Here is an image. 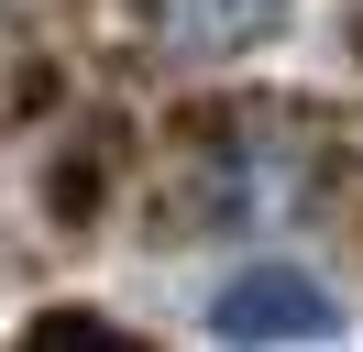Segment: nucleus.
<instances>
[{
    "label": "nucleus",
    "mask_w": 363,
    "mask_h": 352,
    "mask_svg": "<svg viewBox=\"0 0 363 352\" xmlns=\"http://www.w3.org/2000/svg\"><path fill=\"white\" fill-rule=\"evenodd\" d=\"M297 198H308V165H297L286 132H231L199 165V220L209 231H275Z\"/></svg>",
    "instance_id": "nucleus-1"
},
{
    "label": "nucleus",
    "mask_w": 363,
    "mask_h": 352,
    "mask_svg": "<svg viewBox=\"0 0 363 352\" xmlns=\"http://www.w3.org/2000/svg\"><path fill=\"white\" fill-rule=\"evenodd\" d=\"M209 330H220V341H330L341 297L319 275H297L286 253H264V264H242V275L209 297Z\"/></svg>",
    "instance_id": "nucleus-2"
},
{
    "label": "nucleus",
    "mask_w": 363,
    "mask_h": 352,
    "mask_svg": "<svg viewBox=\"0 0 363 352\" xmlns=\"http://www.w3.org/2000/svg\"><path fill=\"white\" fill-rule=\"evenodd\" d=\"M143 22H155V55L231 66V55H253V44L286 33V0H143Z\"/></svg>",
    "instance_id": "nucleus-3"
}]
</instances>
